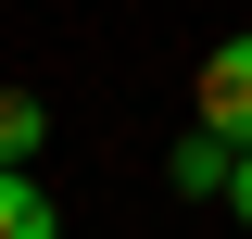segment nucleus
Returning a JSON list of instances; mask_svg holds the SVG:
<instances>
[{"mask_svg":"<svg viewBox=\"0 0 252 239\" xmlns=\"http://www.w3.org/2000/svg\"><path fill=\"white\" fill-rule=\"evenodd\" d=\"M38 89H0V177H26V151H38Z\"/></svg>","mask_w":252,"mask_h":239,"instance_id":"20e7f679","label":"nucleus"},{"mask_svg":"<svg viewBox=\"0 0 252 239\" xmlns=\"http://www.w3.org/2000/svg\"><path fill=\"white\" fill-rule=\"evenodd\" d=\"M189 101H202V139L252 151V38H215V51H202V76H189Z\"/></svg>","mask_w":252,"mask_h":239,"instance_id":"f257e3e1","label":"nucleus"},{"mask_svg":"<svg viewBox=\"0 0 252 239\" xmlns=\"http://www.w3.org/2000/svg\"><path fill=\"white\" fill-rule=\"evenodd\" d=\"M227 177H240L227 139H177V202H227Z\"/></svg>","mask_w":252,"mask_h":239,"instance_id":"f03ea898","label":"nucleus"},{"mask_svg":"<svg viewBox=\"0 0 252 239\" xmlns=\"http://www.w3.org/2000/svg\"><path fill=\"white\" fill-rule=\"evenodd\" d=\"M0 239H63V214H51L38 177H0Z\"/></svg>","mask_w":252,"mask_h":239,"instance_id":"7ed1b4c3","label":"nucleus"},{"mask_svg":"<svg viewBox=\"0 0 252 239\" xmlns=\"http://www.w3.org/2000/svg\"><path fill=\"white\" fill-rule=\"evenodd\" d=\"M227 202H240V227H252V151H240V177H227Z\"/></svg>","mask_w":252,"mask_h":239,"instance_id":"39448f33","label":"nucleus"}]
</instances>
